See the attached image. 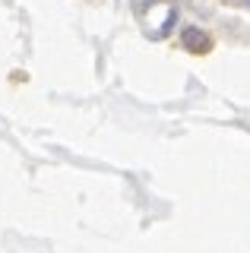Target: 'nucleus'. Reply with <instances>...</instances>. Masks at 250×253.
<instances>
[{
    "mask_svg": "<svg viewBox=\"0 0 250 253\" xmlns=\"http://www.w3.org/2000/svg\"><path fill=\"white\" fill-rule=\"evenodd\" d=\"M184 44L190 47V51H206V47H209V38L200 35L197 29H187V32H184Z\"/></svg>",
    "mask_w": 250,
    "mask_h": 253,
    "instance_id": "1",
    "label": "nucleus"
},
{
    "mask_svg": "<svg viewBox=\"0 0 250 253\" xmlns=\"http://www.w3.org/2000/svg\"><path fill=\"white\" fill-rule=\"evenodd\" d=\"M244 3H247V6H250V0H244Z\"/></svg>",
    "mask_w": 250,
    "mask_h": 253,
    "instance_id": "2",
    "label": "nucleus"
}]
</instances>
